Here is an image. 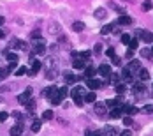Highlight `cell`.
Returning <instances> with one entry per match:
<instances>
[{"label": "cell", "instance_id": "cell-48", "mask_svg": "<svg viewBox=\"0 0 153 136\" xmlns=\"http://www.w3.org/2000/svg\"><path fill=\"white\" fill-rule=\"evenodd\" d=\"M60 42H62V44H67V42H69V39L63 35V37H60Z\"/></svg>", "mask_w": 153, "mask_h": 136}, {"label": "cell", "instance_id": "cell-20", "mask_svg": "<svg viewBox=\"0 0 153 136\" xmlns=\"http://www.w3.org/2000/svg\"><path fill=\"white\" fill-rule=\"evenodd\" d=\"M109 117H111V119H120V117H123L122 108H113V112L109 113Z\"/></svg>", "mask_w": 153, "mask_h": 136}, {"label": "cell", "instance_id": "cell-22", "mask_svg": "<svg viewBox=\"0 0 153 136\" xmlns=\"http://www.w3.org/2000/svg\"><path fill=\"white\" fill-rule=\"evenodd\" d=\"M72 65H74V69H83V67H85V60H81V58H74Z\"/></svg>", "mask_w": 153, "mask_h": 136}, {"label": "cell", "instance_id": "cell-41", "mask_svg": "<svg viewBox=\"0 0 153 136\" xmlns=\"http://www.w3.org/2000/svg\"><path fill=\"white\" fill-rule=\"evenodd\" d=\"M7 117H9V113H7V112H0V122H5V120H7Z\"/></svg>", "mask_w": 153, "mask_h": 136}, {"label": "cell", "instance_id": "cell-44", "mask_svg": "<svg viewBox=\"0 0 153 136\" xmlns=\"http://www.w3.org/2000/svg\"><path fill=\"white\" fill-rule=\"evenodd\" d=\"M129 113H130V115H136V113H139V110H137L136 106H130V108H129Z\"/></svg>", "mask_w": 153, "mask_h": 136}, {"label": "cell", "instance_id": "cell-34", "mask_svg": "<svg viewBox=\"0 0 153 136\" xmlns=\"http://www.w3.org/2000/svg\"><path fill=\"white\" fill-rule=\"evenodd\" d=\"M123 124H125L127 127H130V126H134V119H132V117H123Z\"/></svg>", "mask_w": 153, "mask_h": 136}, {"label": "cell", "instance_id": "cell-36", "mask_svg": "<svg viewBox=\"0 0 153 136\" xmlns=\"http://www.w3.org/2000/svg\"><path fill=\"white\" fill-rule=\"evenodd\" d=\"M115 89H116V92H118V94H123V92H125V85H122V83H116V85H115Z\"/></svg>", "mask_w": 153, "mask_h": 136}, {"label": "cell", "instance_id": "cell-54", "mask_svg": "<svg viewBox=\"0 0 153 136\" xmlns=\"http://www.w3.org/2000/svg\"><path fill=\"white\" fill-rule=\"evenodd\" d=\"M150 50H152V55H153V46H152V48H150Z\"/></svg>", "mask_w": 153, "mask_h": 136}, {"label": "cell", "instance_id": "cell-40", "mask_svg": "<svg viewBox=\"0 0 153 136\" xmlns=\"http://www.w3.org/2000/svg\"><path fill=\"white\" fill-rule=\"evenodd\" d=\"M14 69H16V62H9V65H7V69H5V71H7V73H11V71H14Z\"/></svg>", "mask_w": 153, "mask_h": 136}, {"label": "cell", "instance_id": "cell-19", "mask_svg": "<svg viewBox=\"0 0 153 136\" xmlns=\"http://www.w3.org/2000/svg\"><path fill=\"white\" fill-rule=\"evenodd\" d=\"M72 30L74 32H83L85 30V23L83 21H74L72 23Z\"/></svg>", "mask_w": 153, "mask_h": 136}, {"label": "cell", "instance_id": "cell-17", "mask_svg": "<svg viewBox=\"0 0 153 136\" xmlns=\"http://www.w3.org/2000/svg\"><path fill=\"white\" fill-rule=\"evenodd\" d=\"M25 106H26V110H28V113L32 115V113L35 112V108H37V103H35V99H32V97H30V101H28V103H26Z\"/></svg>", "mask_w": 153, "mask_h": 136}, {"label": "cell", "instance_id": "cell-13", "mask_svg": "<svg viewBox=\"0 0 153 136\" xmlns=\"http://www.w3.org/2000/svg\"><path fill=\"white\" fill-rule=\"evenodd\" d=\"M139 37H141L144 42H153V34H152V32H146V30H143Z\"/></svg>", "mask_w": 153, "mask_h": 136}, {"label": "cell", "instance_id": "cell-16", "mask_svg": "<svg viewBox=\"0 0 153 136\" xmlns=\"http://www.w3.org/2000/svg\"><path fill=\"white\" fill-rule=\"evenodd\" d=\"M83 101H85V103H95V101H97V96H95V92L92 90V92H88V94H85V97H83Z\"/></svg>", "mask_w": 153, "mask_h": 136}, {"label": "cell", "instance_id": "cell-35", "mask_svg": "<svg viewBox=\"0 0 153 136\" xmlns=\"http://www.w3.org/2000/svg\"><path fill=\"white\" fill-rule=\"evenodd\" d=\"M92 57V51H83V53H79V58L81 60H88Z\"/></svg>", "mask_w": 153, "mask_h": 136}, {"label": "cell", "instance_id": "cell-29", "mask_svg": "<svg viewBox=\"0 0 153 136\" xmlns=\"http://www.w3.org/2000/svg\"><path fill=\"white\" fill-rule=\"evenodd\" d=\"M78 80H79V76H74V74H67V83H69V85L76 83Z\"/></svg>", "mask_w": 153, "mask_h": 136}, {"label": "cell", "instance_id": "cell-6", "mask_svg": "<svg viewBox=\"0 0 153 136\" xmlns=\"http://www.w3.org/2000/svg\"><path fill=\"white\" fill-rule=\"evenodd\" d=\"M127 69H129L132 74H136V73H139V69H141V62H139V60H130L129 65H127Z\"/></svg>", "mask_w": 153, "mask_h": 136}, {"label": "cell", "instance_id": "cell-46", "mask_svg": "<svg viewBox=\"0 0 153 136\" xmlns=\"http://www.w3.org/2000/svg\"><path fill=\"white\" fill-rule=\"evenodd\" d=\"M93 51H95V53L99 55V53L102 51V44H95V48H93Z\"/></svg>", "mask_w": 153, "mask_h": 136}, {"label": "cell", "instance_id": "cell-7", "mask_svg": "<svg viewBox=\"0 0 153 136\" xmlns=\"http://www.w3.org/2000/svg\"><path fill=\"white\" fill-rule=\"evenodd\" d=\"M86 85H88V89H90V90H93V92H95L97 89H100V87H102V81H100V80H95V78H88V83H86Z\"/></svg>", "mask_w": 153, "mask_h": 136}, {"label": "cell", "instance_id": "cell-2", "mask_svg": "<svg viewBox=\"0 0 153 136\" xmlns=\"http://www.w3.org/2000/svg\"><path fill=\"white\" fill-rule=\"evenodd\" d=\"M32 92H33V90H32V87H28V89H26L23 94H19V96H18V103L25 106V104L30 101V97H32Z\"/></svg>", "mask_w": 153, "mask_h": 136}, {"label": "cell", "instance_id": "cell-50", "mask_svg": "<svg viewBox=\"0 0 153 136\" xmlns=\"http://www.w3.org/2000/svg\"><path fill=\"white\" fill-rule=\"evenodd\" d=\"M132 55H134V50H130V48H129V51H127V55H125V57H129V58H132Z\"/></svg>", "mask_w": 153, "mask_h": 136}, {"label": "cell", "instance_id": "cell-24", "mask_svg": "<svg viewBox=\"0 0 153 136\" xmlns=\"http://www.w3.org/2000/svg\"><path fill=\"white\" fill-rule=\"evenodd\" d=\"M12 48H14V50H19V48H21V50H25V48H26V44H25L23 41H18V39H14V44H12Z\"/></svg>", "mask_w": 153, "mask_h": 136}, {"label": "cell", "instance_id": "cell-49", "mask_svg": "<svg viewBox=\"0 0 153 136\" xmlns=\"http://www.w3.org/2000/svg\"><path fill=\"white\" fill-rule=\"evenodd\" d=\"M106 53H107L109 57H113V55H115V50H113V48H107V51H106Z\"/></svg>", "mask_w": 153, "mask_h": 136}, {"label": "cell", "instance_id": "cell-18", "mask_svg": "<svg viewBox=\"0 0 153 136\" xmlns=\"http://www.w3.org/2000/svg\"><path fill=\"white\" fill-rule=\"evenodd\" d=\"M106 16H107V12H106V9H104V7L95 9V18H97V19H104Z\"/></svg>", "mask_w": 153, "mask_h": 136}, {"label": "cell", "instance_id": "cell-9", "mask_svg": "<svg viewBox=\"0 0 153 136\" xmlns=\"http://www.w3.org/2000/svg\"><path fill=\"white\" fill-rule=\"evenodd\" d=\"M9 135H11V136H21V135H23V126H21V124L12 126L11 131H9Z\"/></svg>", "mask_w": 153, "mask_h": 136}, {"label": "cell", "instance_id": "cell-53", "mask_svg": "<svg viewBox=\"0 0 153 136\" xmlns=\"http://www.w3.org/2000/svg\"><path fill=\"white\" fill-rule=\"evenodd\" d=\"M4 35H5V34H4V30H0V39H4Z\"/></svg>", "mask_w": 153, "mask_h": 136}, {"label": "cell", "instance_id": "cell-10", "mask_svg": "<svg viewBox=\"0 0 153 136\" xmlns=\"http://www.w3.org/2000/svg\"><path fill=\"white\" fill-rule=\"evenodd\" d=\"M137 74H139V80H141V81H148V80H150V71L144 69V67H141Z\"/></svg>", "mask_w": 153, "mask_h": 136}, {"label": "cell", "instance_id": "cell-30", "mask_svg": "<svg viewBox=\"0 0 153 136\" xmlns=\"http://www.w3.org/2000/svg\"><path fill=\"white\" fill-rule=\"evenodd\" d=\"M44 94H46V96H48V97L51 99V97H53V96L56 94V87H49V89H48V90H46Z\"/></svg>", "mask_w": 153, "mask_h": 136}, {"label": "cell", "instance_id": "cell-31", "mask_svg": "<svg viewBox=\"0 0 153 136\" xmlns=\"http://www.w3.org/2000/svg\"><path fill=\"white\" fill-rule=\"evenodd\" d=\"M32 131H33V133H39V131H41V120H33V124H32Z\"/></svg>", "mask_w": 153, "mask_h": 136}, {"label": "cell", "instance_id": "cell-5", "mask_svg": "<svg viewBox=\"0 0 153 136\" xmlns=\"http://www.w3.org/2000/svg\"><path fill=\"white\" fill-rule=\"evenodd\" d=\"M132 92L137 94V96H141V94L146 92V87L143 85V81H134V85H132Z\"/></svg>", "mask_w": 153, "mask_h": 136}, {"label": "cell", "instance_id": "cell-51", "mask_svg": "<svg viewBox=\"0 0 153 136\" xmlns=\"http://www.w3.org/2000/svg\"><path fill=\"white\" fill-rule=\"evenodd\" d=\"M120 136H132V133H130V131H122Z\"/></svg>", "mask_w": 153, "mask_h": 136}, {"label": "cell", "instance_id": "cell-25", "mask_svg": "<svg viewBox=\"0 0 153 136\" xmlns=\"http://www.w3.org/2000/svg\"><path fill=\"white\" fill-rule=\"evenodd\" d=\"M137 46H139L137 37H134V39H130V41H129V48H130V50H137Z\"/></svg>", "mask_w": 153, "mask_h": 136}, {"label": "cell", "instance_id": "cell-15", "mask_svg": "<svg viewBox=\"0 0 153 136\" xmlns=\"http://www.w3.org/2000/svg\"><path fill=\"white\" fill-rule=\"evenodd\" d=\"M122 78H123V80H127V81H134V76H132V73H130L127 67H123V69H122Z\"/></svg>", "mask_w": 153, "mask_h": 136}, {"label": "cell", "instance_id": "cell-3", "mask_svg": "<svg viewBox=\"0 0 153 136\" xmlns=\"http://www.w3.org/2000/svg\"><path fill=\"white\" fill-rule=\"evenodd\" d=\"M93 112H95L99 117H104V115L107 113V106H106V103H95V108H93Z\"/></svg>", "mask_w": 153, "mask_h": 136}, {"label": "cell", "instance_id": "cell-11", "mask_svg": "<svg viewBox=\"0 0 153 136\" xmlns=\"http://www.w3.org/2000/svg\"><path fill=\"white\" fill-rule=\"evenodd\" d=\"M123 103V97L122 96H118V97H115V99H111V101H107L106 103V106H113V108H116L118 104H122Z\"/></svg>", "mask_w": 153, "mask_h": 136}, {"label": "cell", "instance_id": "cell-39", "mask_svg": "<svg viewBox=\"0 0 153 136\" xmlns=\"http://www.w3.org/2000/svg\"><path fill=\"white\" fill-rule=\"evenodd\" d=\"M143 112H144V113H153V104H146V106L143 108Z\"/></svg>", "mask_w": 153, "mask_h": 136}, {"label": "cell", "instance_id": "cell-1", "mask_svg": "<svg viewBox=\"0 0 153 136\" xmlns=\"http://www.w3.org/2000/svg\"><path fill=\"white\" fill-rule=\"evenodd\" d=\"M70 96H72V101H74V104L76 106H83V97H85V90H83V87H76V89H72L70 90Z\"/></svg>", "mask_w": 153, "mask_h": 136}, {"label": "cell", "instance_id": "cell-52", "mask_svg": "<svg viewBox=\"0 0 153 136\" xmlns=\"http://www.w3.org/2000/svg\"><path fill=\"white\" fill-rule=\"evenodd\" d=\"M4 23H5V18H4V16H0V27H2Z\"/></svg>", "mask_w": 153, "mask_h": 136}, {"label": "cell", "instance_id": "cell-32", "mask_svg": "<svg viewBox=\"0 0 153 136\" xmlns=\"http://www.w3.org/2000/svg\"><path fill=\"white\" fill-rule=\"evenodd\" d=\"M26 71H28V69H26L25 65H21V67H18V71H16V76H25V74H26Z\"/></svg>", "mask_w": 153, "mask_h": 136}, {"label": "cell", "instance_id": "cell-21", "mask_svg": "<svg viewBox=\"0 0 153 136\" xmlns=\"http://www.w3.org/2000/svg\"><path fill=\"white\" fill-rule=\"evenodd\" d=\"M106 80H109L113 85H116V83H118V80H120V74H118V73H111V74L106 78Z\"/></svg>", "mask_w": 153, "mask_h": 136}, {"label": "cell", "instance_id": "cell-28", "mask_svg": "<svg viewBox=\"0 0 153 136\" xmlns=\"http://www.w3.org/2000/svg\"><path fill=\"white\" fill-rule=\"evenodd\" d=\"M111 30H113V25H106V27H102V28H100V34H102V35H106V34H111Z\"/></svg>", "mask_w": 153, "mask_h": 136}, {"label": "cell", "instance_id": "cell-45", "mask_svg": "<svg viewBox=\"0 0 153 136\" xmlns=\"http://www.w3.org/2000/svg\"><path fill=\"white\" fill-rule=\"evenodd\" d=\"M30 37H32V39H35V37H41V32H39V30H33V32L30 34Z\"/></svg>", "mask_w": 153, "mask_h": 136}, {"label": "cell", "instance_id": "cell-42", "mask_svg": "<svg viewBox=\"0 0 153 136\" xmlns=\"http://www.w3.org/2000/svg\"><path fill=\"white\" fill-rule=\"evenodd\" d=\"M113 64H115V65H120V64H122V58L116 57V55H113Z\"/></svg>", "mask_w": 153, "mask_h": 136}, {"label": "cell", "instance_id": "cell-27", "mask_svg": "<svg viewBox=\"0 0 153 136\" xmlns=\"http://www.w3.org/2000/svg\"><path fill=\"white\" fill-rule=\"evenodd\" d=\"M5 55H7V60H9V62H16V60H18V55H16V53H11V51L5 50Z\"/></svg>", "mask_w": 153, "mask_h": 136}, {"label": "cell", "instance_id": "cell-26", "mask_svg": "<svg viewBox=\"0 0 153 136\" xmlns=\"http://www.w3.org/2000/svg\"><path fill=\"white\" fill-rule=\"evenodd\" d=\"M141 57H144V58H152L153 57L152 50H150V48H143V50H141Z\"/></svg>", "mask_w": 153, "mask_h": 136}, {"label": "cell", "instance_id": "cell-4", "mask_svg": "<svg viewBox=\"0 0 153 136\" xmlns=\"http://www.w3.org/2000/svg\"><path fill=\"white\" fill-rule=\"evenodd\" d=\"M97 73H99L100 76L107 78V76L111 74V65H109V64H100V65H99V69H97Z\"/></svg>", "mask_w": 153, "mask_h": 136}, {"label": "cell", "instance_id": "cell-8", "mask_svg": "<svg viewBox=\"0 0 153 136\" xmlns=\"http://www.w3.org/2000/svg\"><path fill=\"white\" fill-rule=\"evenodd\" d=\"M118 25H123V27L132 25V18H130L129 14H122V16L118 18Z\"/></svg>", "mask_w": 153, "mask_h": 136}, {"label": "cell", "instance_id": "cell-43", "mask_svg": "<svg viewBox=\"0 0 153 136\" xmlns=\"http://www.w3.org/2000/svg\"><path fill=\"white\" fill-rule=\"evenodd\" d=\"M51 34H58V25L56 23H51Z\"/></svg>", "mask_w": 153, "mask_h": 136}, {"label": "cell", "instance_id": "cell-33", "mask_svg": "<svg viewBox=\"0 0 153 136\" xmlns=\"http://www.w3.org/2000/svg\"><path fill=\"white\" fill-rule=\"evenodd\" d=\"M58 94H60V97H62V99H65V97H67V94H69L67 87H62V89H58Z\"/></svg>", "mask_w": 153, "mask_h": 136}, {"label": "cell", "instance_id": "cell-47", "mask_svg": "<svg viewBox=\"0 0 153 136\" xmlns=\"http://www.w3.org/2000/svg\"><path fill=\"white\" fill-rule=\"evenodd\" d=\"M7 74H9V73H7L5 69H2V67H0V80H4V78H5Z\"/></svg>", "mask_w": 153, "mask_h": 136}, {"label": "cell", "instance_id": "cell-23", "mask_svg": "<svg viewBox=\"0 0 153 136\" xmlns=\"http://www.w3.org/2000/svg\"><path fill=\"white\" fill-rule=\"evenodd\" d=\"M42 119H44V120H51V119H55V112H53V110H46V112L42 113Z\"/></svg>", "mask_w": 153, "mask_h": 136}, {"label": "cell", "instance_id": "cell-12", "mask_svg": "<svg viewBox=\"0 0 153 136\" xmlns=\"http://www.w3.org/2000/svg\"><path fill=\"white\" fill-rule=\"evenodd\" d=\"M102 135H104V136H116V135H118V131H116L113 126H106L104 131H102Z\"/></svg>", "mask_w": 153, "mask_h": 136}, {"label": "cell", "instance_id": "cell-37", "mask_svg": "<svg viewBox=\"0 0 153 136\" xmlns=\"http://www.w3.org/2000/svg\"><path fill=\"white\" fill-rule=\"evenodd\" d=\"M152 7H153V4H152V2H150V0H146V2L143 4V11H150Z\"/></svg>", "mask_w": 153, "mask_h": 136}, {"label": "cell", "instance_id": "cell-14", "mask_svg": "<svg viewBox=\"0 0 153 136\" xmlns=\"http://www.w3.org/2000/svg\"><path fill=\"white\" fill-rule=\"evenodd\" d=\"M97 74V69L93 67V65H86V69H85V76L86 78H93Z\"/></svg>", "mask_w": 153, "mask_h": 136}, {"label": "cell", "instance_id": "cell-38", "mask_svg": "<svg viewBox=\"0 0 153 136\" xmlns=\"http://www.w3.org/2000/svg\"><path fill=\"white\" fill-rule=\"evenodd\" d=\"M132 37L129 35V34H122V42H125V44H129V41H130Z\"/></svg>", "mask_w": 153, "mask_h": 136}]
</instances>
